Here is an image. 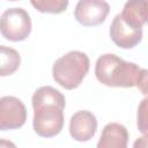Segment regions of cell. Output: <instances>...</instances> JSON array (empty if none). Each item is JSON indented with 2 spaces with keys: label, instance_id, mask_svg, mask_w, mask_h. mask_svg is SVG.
Segmentation results:
<instances>
[{
  "label": "cell",
  "instance_id": "1",
  "mask_svg": "<svg viewBox=\"0 0 148 148\" xmlns=\"http://www.w3.org/2000/svg\"><path fill=\"white\" fill-rule=\"evenodd\" d=\"M34 108L32 126L37 135L52 138L58 135L64 127L65 96L51 86L38 88L31 98Z\"/></svg>",
  "mask_w": 148,
  "mask_h": 148
},
{
  "label": "cell",
  "instance_id": "2",
  "mask_svg": "<svg viewBox=\"0 0 148 148\" xmlns=\"http://www.w3.org/2000/svg\"><path fill=\"white\" fill-rule=\"evenodd\" d=\"M141 68L113 53L102 54L95 65L96 79L104 86L117 88L135 87Z\"/></svg>",
  "mask_w": 148,
  "mask_h": 148
},
{
  "label": "cell",
  "instance_id": "3",
  "mask_svg": "<svg viewBox=\"0 0 148 148\" xmlns=\"http://www.w3.org/2000/svg\"><path fill=\"white\" fill-rule=\"evenodd\" d=\"M89 57L81 51H69L57 59L52 67L53 80L67 90L77 88L89 72Z\"/></svg>",
  "mask_w": 148,
  "mask_h": 148
},
{
  "label": "cell",
  "instance_id": "4",
  "mask_svg": "<svg viewBox=\"0 0 148 148\" xmlns=\"http://www.w3.org/2000/svg\"><path fill=\"white\" fill-rule=\"evenodd\" d=\"M2 37L10 42H21L28 38L31 32V18L28 12L20 7L5 10L0 20Z\"/></svg>",
  "mask_w": 148,
  "mask_h": 148
},
{
  "label": "cell",
  "instance_id": "5",
  "mask_svg": "<svg viewBox=\"0 0 148 148\" xmlns=\"http://www.w3.org/2000/svg\"><path fill=\"white\" fill-rule=\"evenodd\" d=\"M27 120V109L21 99L15 96L0 98V131L16 130Z\"/></svg>",
  "mask_w": 148,
  "mask_h": 148
},
{
  "label": "cell",
  "instance_id": "6",
  "mask_svg": "<svg viewBox=\"0 0 148 148\" xmlns=\"http://www.w3.org/2000/svg\"><path fill=\"white\" fill-rule=\"evenodd\" d=\"M110 5L104 0H79L74 9L76 21L84 27H95L105 21Z\"/></svg>",
  "mask_w": 148,
  "mask_h": 148
},
{
  "label": "cell",
  "instance_id": "7",
  "mask_svg": "<svg viewBox=\"0 0 148 148\" xmlns=\"http://www.w3.org/2000/svg\"><path fill=\"white\" fill-rule=\"evenodd\" d=\"M109 32L111 40L121 49H132L142 39V28H133L128 25L124 21L121 14L114 16Z\"/></svg>",
  "mask_w": 148,
  "mask_h": 148
},
{
  "label": "cell",
  "instance_id": "8",
  "mask_svg": "<svg viewBox=\"0 0 148 148\" xmlns=\"http://www.w3.org/2000/svg\"><path fill=\"white\" fill-rule=\"evenodd\" d=\"M97 131V119L95 114L87 110L75 112L69 120V134L80 142L89 141Z\"/></svg>",
  "mask_w": 148,
  "mask_h": 148
},
{
  "label": "cell",
  "instance_id": "9",
  "mask_svg": "<svg viewBox=\"0 0 148 148\" xmlns=\"http://www.w3.org/2000/svg\"><path fill=\"white\" fill-rule=\"evenodd\" d=\"M128 132L126 127L118 123H109L104 126L97 142L98 148H126Z\"/></svg>",
  "mask_w": 148,
  "mask_h": 148
},
{
  "label": "cell",
  "instance_id": "10",
  "mask_svg": "<svg viewBox=\"0 0 148 148\" xmlns=\"http://www.w3.org/2000/svg\"><path fill=\"white\" fill-rule=\"evenodd\" d=\"M120 14L128 25L133 28H142L148 18L147 0H127Z\"/></svg>",
  "mask_w": 148,
  "mask_h": 148
},
{
  "label": "cell",
  "instance_id": "11",
  "mask_svg": "<svg viewBox=\"0 0 148 148\" xmlns=\"http://www.w3.org/2000/svg\"><path fill=\"white\" fill-rule=\"evenodd\" d=\"M0 75L7 76L14 74L21 64V57L20 53L12 47L1 45L0 46Z\"/></svg>",
  "mask_w": 148,
  "mask_h": 148
},
{
  "label": "cell",
  "instance_id": "12",
  "mask_svg": "<svg viewBox=\"0 0 148 148\" xmlns=\"http://www.w3.org/2000/svg\"><path fill=\"white\" fill-rule=\"evenodd\" d=\"M69 0H30V3L35 9L40 13L60 14L68 7Z\"/></svg>",
  "mask_w": 148,
  "mask_h": 148
},
{
  "label": "cell",
  "instance_id": "13",
  "mask_svg": "<svg viewBox=\"0 0 148 148\" xmlns=\"http://www.w3.org/2000/svg\"><path fill=\"white\" fill-rule=\"evenodd\" d=\"M136 126L140 133L148 135V97L143 98L138 106Z\"/></svg>",
  "mask_w": 148,
  "mask_h": 148
},
{
  "label": "cell",
  "instance_id": "14",
  "mask_svg": "<svg viewBox=\"0 0 148 148\" xmlns=\"http://www.w3.org/2000/svg\"><path fill=\"white\" fill-rule=\"evenodd\" d=\"M135 87L140 90L141 94L143 95H148V69L146 68H141L138 80H136V84Z\"/></svg>",
  "mask_w": 148,
  "mask_h": 148
},
{
  "label": "cell",
  "instance_id": "15",
  "mask_svg": "<svg viewBox=\"0 0 148 148\" xmlns=\"http://www.w3.org/2000/svg\"><path fill=\"white\" fill-rule=\"evenodd\" d=\"M133 146L136 148V147H148V135L143 134V136L141 138H138L136 141L133 143Z\"/></svg>",
  "mask_w": 148,
  "mask_h": 148
},
{
  "label": "cell",
  "instance_id": "16",
  "mask_svg": "<svg viewBox=\"0 0 148 148\" xmlns=\"http://www.w3.org/2000/svg\"><path fill=\"white\" fill-rule=\"evenodd\" d=\"M147 5H148V0H147ZM147 23H148V18H147Z\"/></svg>",
  "mask_w": 148,
  "mask_h": 148
},
{
  "label": "cell",
  "instance_id": "17",
  "mask_svg": "<svg viewBox=\"0 0 148 148\" xmlns=\"http://www.w3.org/2000/svg\"><path fill=\"white\" fill-rule=\"evenodd\" d=\"M8 1H17V0H8Z\"/></svg>",
  "mask_w": 148,
  "mask_h": 148
}]
</instances>
